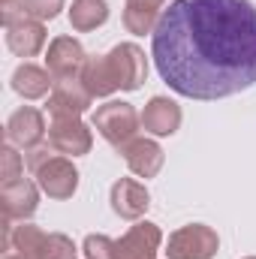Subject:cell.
Masks as SVG:
<instances>
[{"label":"cell","instance_id":"1","mask_svg":"<svg viewBox=\"0 0 256 259\" xmlns=\"http://www.w3.org/2000/svg\"><path fill=\"white\" fill-rule=\"evenodd\" d=\"M151 58L181 97L211 103L256 84V6L250 0H172L154 33Z\"/></svg>","mask_w":256,"mask_h":259},{"label":"cell","instance_id":"2","mask_svg":"<svg viewBox=\"0 0 256 259\" xmlns=\"http://www.w3.org/2000/svg\"><path fill=\"white\" fill-rule=\"evenodd\" d=\"M139 124H142V115L124 103V100H112V103H106V106H100L97 112H94V130L112 145V148H124L127 142L136 139V133H139Z\"/></svg>","mask_w":256,"mask_h":259},{"label":"cell","instance_id":"3","mask_svg":"<svg viewBox=\"0 0 256 259\" xmlns=\"http://www.w3.org/2000/svg\"><path fill=\"white\" fill-rule=\"evenodd\" d=\"M220 250V238L205 223H187L169 235L166 256L169 259H214Z\"/></svg>","mask_w":256,"mask_h":259},{"label":"cell","instance_id":"4","mask_svg":"<svg viewBox=\"0 0 256 259\" xmlns=\"http://www.w3.org/2000/svg\"><path fill=\"white\" fill-rule=\"evenodd\" d=\"M106 61H109V69H112V78H115L118 91H139L142 81L148 78V58L136 42L115 46L106 55Z\"/></svg>","mask_w":256,"mask_h":259},{"label":"cell","instance_id":"5","mask_svg":"<svg viewBox=\"0 0 256 259\" xmlns=\"http://www.w3.org/2000/svg\"><path fill=\"white\" fill-rule=\"evenodd\" d=\"M91 103H94V97L81 84V78H58L52 94H49L46 109H49L52 121L55 118H78L91 109Z\"/></svg>","mask_w":256,"mask_h":259},{"label":"cell","instance_id":"6","mask_svg":"<svg viewBox=\"0 0 256 259\" xmlns=\"http://www.w3.org/2000/svg\"><path fill=\"white\" fill-rule=\"evenodd\" d=\"M49 145L64 157H84L94 148V136L81 118H55L49 127Z\"/></svg>","mask_w":256,"mask_h":259},{"label":"cell","instance_id":"7","mask_svg":"<svg viewBox=\"0 0 256 259\" xmlns=\"http://www.w3.org/2000/svg\"><path fill=\"white\" fill-rule=\"evenodd\" d=\"M84 49L75 36H58L49 42V52H46V69L52 72V78H78L81 69H84Z\"/></svg>","mask_w":256,"mask_h":259},{"label":"cell","instance_id":"8","mask_svg":"<svg viewBox=\"0 0 256 259\" xmlns=\"http://www.w3.org/2000/svg\"><path fill=\"white\" fill-rule=\"evenodd\" d=\"M36 184L49 199H72L78 190V169L69 157H52L36 172Z\"/></svg>","mask_w":256,"mask_h":259},{"label":"cell","instance_id":"9","mask_svg":"<svg viewBox=\"0 0 256 259\" xmlns=\"http://www.w3.org/2000/svg\"><path fill=\"white\" fill-rule=\"evenodd\" d=\"M118 154L127 160L130 172L139 175V178H157L160 169H163V163H166L163 148H160L154 139H139V136H136L133 142H127Z\"/></svg>","mask_w":256,"mask_h":259},{"label":"cell","instance_id":"10","mask_svg":"<svg viewBox=\"0 0 256 259\" xmlns=\"http://www.w3.org/2000/svg\"><path fill=\"white\" fill-rule=\"evenodd\" d=\"M109 202H112V211L124 220H139L145 217V211L151 208V193L145 184L133 181V178H121L112 184V193H109Z\"/></svg>","mask_w":256,"mask_h":259},{"label":"cell","instance_id":"11","mask_svg":"<svg viewBox=\"0 0 256 259\" xmlns=\"http://www.w3.org/2000/svg\"><path fill=\"white\" fill-rule=\"evenodd\" d=\"M160 244H163L160 226L151 223V220H139L118 241V250H121V259H157Z\"/></svg>","mask_w":256,"mask_h":259},{"label":"cell","instance_id":"12","mask_svg":"<svg viewBox=\"0 0 256 259\" xmlns=\"http://www.w3.org/2000/svg\"><path fill=\"white\" fill-rule=\"evenodd\" d=\"M42 136H46V121L33 106H21L18 112L9 115V121H6V142L9 145L27 151L33 145H42Z\"/></svg>","mask_w":256,"mask_h":259},{"label":"cell","instance_id":"13","mask_svg":"<svg viewBox=\"0 0 256 259\" xmlns=\"http://www.w3.org/2000/svg\"><path fill=\"white\" fill-rule=\"evenodd\" d=\"M0 205H3V214L9 220L33 217L36 208H39V184H33L27 178H18L15 184H6L0 190Z\"/></svg>","mask_w":256,"mask_h":259},{"label":"cell","instance_id":"14","mask_svg":"<svg viewBox=\"0 0 256 259\" xmlns=\"http://www.w3.org/2000/svg\"><path fill=\"white\" fill-rule=\"evenodd\" d=\"M181 106L169 97H151L142 109V127L151 136H175L181 127Z\"/></svg>","mask_w":256,"mask_h":259},{"label":"cell","instance_id":"15","mask_svg":"<svg viewBox=\"0 0 256 259\" xmlns=\"http://www.w3.org/2000/svg\"><path fill=\"white\" fill-rule=\"evenodd\" d=\"M6 46H9V52L18 55V58H33V55H39L42 46H46V24L36 21V18H30V15H27L24 21H18V24H9V27H6Z\"/></svg>","mask_w":256,"mask_h":259},{"label":"cell","instance_id":"16","mask_svg":"<svg viewBox=\"0 0 256 259\" xmlns=\"http://www.w3.org/2000/svg\"><path fill=\"white\" fill-rule=\"evenodd\" d=\"M55 88V78L49 69L42 66H33V64H21L15 72H12V91L24 100H39L46 94H52Z\"/></svg>","mask_w":256,"mask_h":259},{"label":"cell","instance_id":"17","mask_svg":"<svg viewBox=\"0 0 256 259\" xmlns=\"http://www.w3.org/2000/svg\"><path fill=\"white\" fill-rule=\"evenodd\" d=\"M81 84L91 91V97L97 100V97H112L115 91H118V84H115V78H112V69H109V61H106V55H91L88 61H84V69H81Z\"/></svg>","mask_w":256,"mask_h":259},{"label":"cell","instance_id":"18","mask_svg":"<svg viewBox=\"0 0 256 259\" xmlns=\"http://www.w3.org/2000/svg\"><path fill=\"white\" fill-rule=\"evenodd\" d=\"M106 21H109V3L106 0H72V9H69L72 30L88 33V30L103 27Z\"/></svg>","mask_w":256,"mask_h":259},{"label":"cell","instance_id":"19","mask_svg":"<svg viewBox=\"0 0 256 259\" xmlns=\"http://www.w3.org/2000/svg\"><path fill=\"white\" fill-rule=\"evenodd\" d=\"M46 235L49 232H42L39 226L21 220V226H15V232H12V250H18V256H24V259H39Z\"/></svg>","mask_w":256,"mask_h":259},{"label":"cell","instance_id":"20","mask_svg":"<svg viewBox=\"0 0 256 259\" xmlns=\"http://www.w3.org/2000/svg\"><path fill=\"white\" fill-rule=\"evenodd\" d=\"M160 21V12H148V9H136V6H124V27L136 36H145V33H154Z\"/></svg>","mask_w":256,"mask_h":259},{"label":"cell","instance_id":"21","mask_svg":"<svg viewBox=\"0 0 256 259\" xmlns=\"http://www.w3.org/2000/svg\"><path fill=\"white\" fill-rule=\"evenodd\" d=\"M81 253H84V259H121L118 241H112L109 235H97V232H91L84 238Z\"/></svg>","mask_w":256,"mask_h":259},{"label":"cell","instance_id":"22","mask_svg":"<svg viewBox=\"0 0 256 259\" xmlns=\"http://www.w3.org/2000/svg\"><path fill=\"white\" fill-rule=\"evenodd\" d=\"M75 256H78V247L72 244L69 235H64V232H49L46 235L39 259H75Z\"/></svg>","mask_w":256,"mask_h":259},{"label":"cell","instance_id":"23","mask_svg":"<svg viewBox=\"0 0 256 259\" xmlns=\"http://www.w3.org/2000/svg\"><path fill=\"white\" fill-rule=\"evenodd\" d=\"M21 172H24L21 154H15L12 145H3V148H0V181H3V187H6V184H15V181L21 178Z\"/></svg>","mask_w":256,"mask_h":259},{"label":"cell","instance_id":"24","mask_svg":"<svg viewBox=\"0 0 256 259\" xmlns=\"http://www.w3.org/2000/svg\"><path fill=\"white\" fill-rule=\"evenodd\" d=\"M21 6L27 9L30 18H36V21H52V18L61 15L64 0H21Z\"/></svg>","mask_w":256,"mask_h":259},{"label":"cell","instance_id":"25","mask_svg":"<svg viewBox=\"0 0 256 259\" xmlns=\"http://www.w3.org/2000/svg\"><path fill=\"white\" fill-rule=\"evenodd\" d=\"M52 157H55V148H52V145H33V148H27V151H24V166L36 175V172L52 160Z\"/></svg>","mask_w":256,"mask_h":259},{"label":"cell","instance_id":"26","mask_svg":"<svg viewBox=\"0 0 256 259\" xmlns=\"http://www.w3.org/2000/svg\"><path fill=\"white\" fill-rule=\"evenodd\" d=\"M166 0H127V6H136V9H148V12H160ZM163 15V12H160Z\"/></svg>","mask_w":256,"mask_h":259},{"label":"cell","instance_id":"27","mask_svg":"<svg viewBox=\"0 0 256 259\" xmlns=\"http://www.w3.org/2000/svg\"><path fill=\"white\" fill-rule=\"evenodd\" d=\"M3 259H24V256H3Z\"/></svg>","mask_w":256,"mask_h":259},{"label":"cell","instance_id":"28","mask_svg":"<svg viewBox=\"0 0 256 259\" xmlns=\"http://www.w3.org/2000/svg\"><path fill=\"white\" fill-rule=\"evenodd\" d=\"M244 259H256V256H244Z\"/></svg>","mask_w":256,"mask_h":259}]
</instances>
